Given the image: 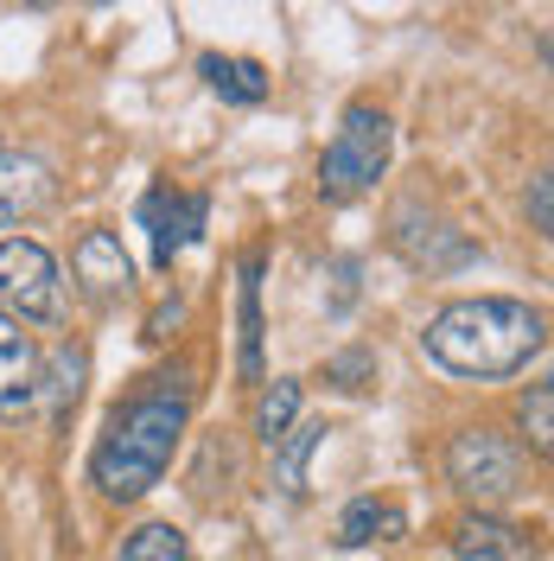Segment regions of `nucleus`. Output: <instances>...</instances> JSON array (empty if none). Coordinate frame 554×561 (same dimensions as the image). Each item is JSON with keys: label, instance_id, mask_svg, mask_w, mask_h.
<instances>
[{"label": "nucleus", "instance_id": "obj_16", "mask_svg": "<svg viewBox=\"0 0 554 561\" xmlns=\"http://www.w3.org/2000/svg\"><path fill=\"white\" fill-rule=\"evenodd\" d=\"M300 421V383L293 377H275V383L262 389V402H255V434H262V447L275 454L280 447V434Z\"/></svg>", "mask_w": 554, "mask_h": 561}, {"label": "nucleus", "instance_id": "obj_2", "mask_svg": "<svg viewBox=\"0 0 554 561\" xmlns=\"http://www.w3.org/2000/svg\"><path fill=\"white\" fill-rule=\"evenodd\" d=\"M549 345V319L529 300H510V294H472V300H447L440 313L427 319L420 332V351L452 370V377H517L529 370V357H542Z\"/></svg>", "mask_w": 554, "mask_h": 561}, {"label": "nucleus", "instance_id": "obj_23", "mask_svg": "<svg viewBox=\"0 0 554 561\" xmlns=\"http://www.w3.org/2000/svg\"><path fill=\"white\" fill-rule=\"evenodd\" d=\"M26 7H51V0H26Z\"/></svg>", "mask_w": 554, "mask_h": 561}, {"label": "nucleus", "instance_id": "obj_14", "mask_svg": "<svg viewBox=\"0 0 554 561\" xmlns=\"http://www.w3.org/2000/svg\"><path fill=\"white\" fill-rule=\"evenodd\" d=\"M395 536H408V517L389 497H357V504H345V517H338V542L345 549H357V542H395Z\"/></svg>", "mask_w": 554, "mask_h": 561}, {"label": "nucleus", "instance_id": "obj_17", "mask_svg": "<svg viewBox=\"0 0 554 561\" xmlns=\"http://www.w3.org/2000/svg\"><path fill=\"white\" fill-rule=\"evenodd\" d=\"M115 561H192V542H185V529H173V524H140L135 536L122 542Z\"/></svg>", "mask_w": 554, "mask_h": 561}, {"label": "nucleus", "instance_id": "obj_18", "mask_svg": "<svg viewBox=\"0 0 554 561\" xmlns=\"http://www.w3.org/2000/svg\"><path fill=\"white\" fill-rule=\"evenodd\" d=\"M45 396H51V421H70V409H77V396H83V351L65 345L58 357H51V383H38Z\"/></svg>", "mask_w": 554, "mask_h": 561}, {"label": "nucleus", "instance_id": "obj_11", "mask_svg": "<svg viewBox=\"0 0 554 561\" xmlns=\"http://www.w3.org/2000/svg\"><path fill=\"white\" fill-rule=\"evenodd\" d=\"M58 179L38 153H0V224H26L51 205Z\"/></svg>", "mask_w": 554, "mask_h": 561}, {"label": "nucleus", "instance_id": "obj_4", "mask_svg": "<svg viewBox=\"0 0 554 561\" xmlns=\"http://www.w3.org/2000/svg\"><path fill=\"white\" fill-rule=\"evenodd\" d=\"M447 479L459 497H472L478 511L490 504H504V497H517L522 491V454L510 434H497V427H465V434H452L447 440Z\"/></svg>", "mask_w": 554, "mask_h": 561}, {"label": "nucleus", "instance_id": "obj_13", "mask_svg": "<svg viewBox=\"0 0 554 561\" xmlns=\"http://www.w3.org/2000/svg\"><path fill=\"white\" fill-rule=\"evenodd\" d=\"M198 70H205V83L223 96V103H268V70L255 65V58H223V51H205L198 58Z\"/></svg>", "mask_w": 554, "mask_h": 561}, {"label": "nucleus", "instance_id": "obj_1", "mask_svg": "<svg viewBox=\"0 0 554 561\" xmlns=\"http://www.w3.org/2000/svg\"><path fill=\"white\" fill-rule=\"evenodd\" d=\"M185 421H192V370H160L108 415L103 440L90 454V485L128 504L140 491L160 485V472L173 466L178 440H185Z\"/></svg>", "mask_w": 554, "mask_h": 561}, {"label": "nucleus", "instance_id": "obj_7", "mask_svg": "<svg viewBox=\"0 0 554 561\" xmlns=\"http://www.w3.org/2000/svg\"><path fill=\"white\" fill-rule=\"evenodd\" d=\"M205 217H210V198H205V192L153 185V192L140 198V224H147V237H153V262H160V268H173V255H178V249H185V243H198Z\"/></svg>", "mask_w": 554, "mask_h": 561}, {"label": "nucleus", "instance_id": "obj_6", "mask_svg": "<svg viewBox=\"0 0 554 561\" xmlns=\"http://www.w3.org/2000/svg\"><path fill=\"white\" fill-rule=\"evenodd\" d=\"M389 243H395V255H402L408 268H427V275H452V268H465V262L478 255V243H472L465 230H452V224H440V217H420L415 205L395 210Z\"/></svg>", "mask_w": 554, "mask_h": 561}, {"label": "nucleus", "instance_id": "obj_3", "mask_svg": "<svg viewBox=\"0 0 554 561\" xmlns=\"http://www.w3.org/2000/svg\"><path fill=\"white\" fill-rule=\"evenodd\" d=\"M389 140H395V128H389V115L377 103H350L332 147H325V160H319V198L325 205L363 198L389 167Z\"/></svg>", "mask_w": 554, "mask_h": 561}, {"label": "nucleus", "instance_id": "obj_21", "mask_svg": "<svg viewBox=\"0 0 554 561\" xmlns=\"http://www.w3.org/2000/svg\"><path fill=\"white\" fill-rule=\"evenodd\" d=\"M529 224H535L542 237L554 230V179H549V173L529 179Z\"/></svg>", "mask_w": 554, "mask_h": 561}, {"label": "nucleus", "instance_id": "obj_20", "mask_svg": "<svg viewBox=\"0 0 554 561\" xmlns=\"http://www.w3.org/2000/svg\"><path fill=\"white\" fill-rule=\"evenodd\" d=\"M325 383H332V389H345V396H357V389H370V383H377V357H370L363 345L338 351V357L325 364Z\"/></svg>", "mask_w": 554, "mask_h": 561}, {"label": "nucleus", "instance_id": "obj_22", "mask_svg": "<svg viewBox=\"0 0 554 561\" xmlns=\"http://www.w3.org/2000/svg\"><path fill=\"white\" fill-rule=\"evenodd\" d=\"M350 300H357V262H332V313H350Z\"/></svg>", "mask_w": 554, "mask_h": 561}, {"label": "nucleus", "instance_id": "obj_5", "mask_svg": "<svg viewBox=\"0 0 554 561\" xmlns=\"http://www.w3.org/2000/svg\"><path fill=\"white\" fill-rule=\"evenodd\" d=\"M0 313L33 319V325L65 313L58 262H51V249L33 243V237H7V243H0Z\"/></svg>", "mask_w": 554, "mask_h": 561}, {"label": "nucleus", "instance_id": "obj_19", "mask_svg": "<svg viewBox=\"0 0 554 561\" xmlns=\"http://www.w3.org/2000/svg\"><path fill=\"white\" fill-rule=\"evenodd\" d=\"M522 434H529L535 454L554 447V389L549 383H529V396H522Z\"/></svg>", "mask_w": 554, "mask_h": 561}, {"label": "nucleus", "instance_id": "obj_15", "mask_svg": "<svg viewBox=\"0 0 554 561\" xmlns=\"http://www.w3.org/2000/svg\"><path fill=\"white\" fill-rule=\"evenodd\" d=\"M325 434H332L325 421H293V427L280 434V447H275V472H280V491H307V459H312V447H319Z\"/></svg>", "mask_w": 554, "mask_h": 561}, {"label": "nucleus", "instance_id": "obj_8", "mask_svg": "<svg viewBox=\"0 0 554 561\" xmlns=\"http://www.w3.org/2000/svg\"><path fill=\"white\" fill-rule=\"evenodd\" d=\"M70 275L83 280L90 300H115V294L135 287V262H128V249H122L115 230H83L77 249H70Z\"/></svg>", "mask_w": 554, "mask_h": 561}, {"label": "nucleus", "instance_id": "obj_12", "mask_svg": "<svg viewBox=\"0 0 554 561\" xmlns=\"http://www.w3.org/2000/svg\"><path fill=\"white\" fill-rule=\"evenodd\" d=\"M236 370H243V383H262V255H243V287H236Z\"/></svg>", "mask_w": 554, "mask_h": 561}, {"label": "nucleus", "instance_id": "obj_9", "mask_svg": "<svg viewBox=\"0 0 554 561\" xmlns=\"http://www.w3.org/2000/svg\"><path fill=\"white\" fill-rule=\"evenodd\" d=\"M38 345L33 332H20V319L0 313V421H20L38 402Z\"/></svg>", "mask_w": 554, "mask_h": 561}, {"label": "nucleus", "instance_id": "obj_10", "mask_svg": "<svg viewBox=\"0 0 554 561\" xmlns=\"http://www.w3.org/2000/svg\"><path fill=\"white\" fill-rule=\"evenodd\" d=\"M452 561H542V549H535V536L522 524L472 511L465 524L452 529Z\"/></svg>", "mask_w": 554, "mask_h": 561}]
</instances>
